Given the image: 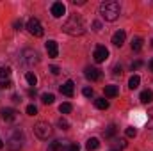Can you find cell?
Instances as JSON below:
<instances>
[{
  "mask_svg": "<svg viewBox=\"0 0 153 151\" xmlns=\"http://www.w3.org/2000/svg\"><path fill=\"white\" fill-rule=\"evenodd\" d=\"M125 133H126V137H130V139H134V137L137 135V130H135L134 126H128V128L125 130Z\"/></svg>",
  "mask_w": 153,
  "mask_h": 151,
  "instance_id": "cell-26",
  "label": "cell"
},
{
  "mask_svg": "<svg viewBox=\"0 0 153 151\" xmlns=\"http://www.w3.org/2000/svg\"><path fill=\"white\" fill-rule=\"evenodd\" d=\"M34 133H36V137H38V139L46 141V139L52 135V126H50L46 121H39L38 124L34 126Z\"/></svg>",
  "mask_w": 153,
  "mask_h": 151,
  "instance_id": "cell-4",
  "label": "cell"
},
{
  "mask_svg": "<svg viewBox=\"0 0 153 151\" xmlns=\"http://www.w3.org/2000/svg\"><path fill=\"white\" fill-rule=\"evenodd\" d=\"M2 148H4V141L0 139V150H2Z\"/></svg>",
  "mask_w": 153,
  "mask_h": 151,
  "instance_id": "cell-40",
  "label": "cell"
},
{
  "mask_svg": "<svg viewBox=\"0 0 153 151\" xmlns=\"http://www.w3.org/2000/svg\"><path fill=\"white\" fill-rule=\"evenodd\" d=\"M64 13H66V5L62 2H53L52 4V16L53 18H61Z\"/></svg>",
  "mask_w": 153,
  "mask_h": 151,
  "instance_id": "cell-7",
  "label": "cell"
},
{
  "mask_svg": "<svg viewBox=\"0 0 153 151\" xmlns=\"http://www.w3.org/2000/svg\"><path fill=\"white\" fill-rule=\"evenodd\" d=\"M39 59H38V53L36 52H32V50H25L23 52V62L27 64V66H32V64H36Z\"/></svg>",
  "mask_w": 153,
  "mask_h": 151,
  "instance_id": "cell-9",
  "label": "cell"
},
{
  "mask_svg": "<svg viewBox=\"0 0 153 151\" xmlns=\"http://www.w3.org/2000/svg\"><path fill=\"white\" fill-rule=\"evenodd\" d=\"M141 48H143V39L141 38H134L132 39V50H134V52H139Z\"/></svg>",
  "mask_w": 153,
  "mask_h": 151,
  "instance_id": "cell-20",
  "label": "cell"
},
{
  "mask_svg": "<svg viewBox=\"0 0 153 151\" xmlns=\"http://www.w3.org/2000/svg\"><path fill=\"white\" fill-rule=\"evenodd\" d=\"M82 93H84V96H85V98H91V96H93V94H94V91H93V89H91V87H85V89H84V91H82Z\"/></svg>",
  "mask_w": 153,
  "mask_h": 151,
  "instance_id": "cell-30",
  "label": "cell"
},
{
  "mask_svg": "<svg viewBox=\"0 0 153 151\" xmlns=\"http://www.w3.org/2000/svg\"><path fill=\"white\" fill-rule=\"evenodd\" d=\"M25 78H27L29 85H32V87H34V85L38 84V76L34 75V73H27V75H25Z\"/></svg>",
  "mask_w": 153,
  "mask_h": 151,
  "instance_id": "cell-22",
  "label": "cell"
},
{
  "mask_svg": "<svg viewBox=\"0 0 153 151\" xmlns=\"http://www.w3.org/2000/svg\"><path fill=\"white\" fill-rule=\"evenodd\" d=\"M93 27H94V30H96V32H100V29H102V23H100V21H94V23H93Z\"/></svg>",
  "mask_w": 153,
  "mask_h": 151,
  "instance_id": "cell-34",
  "label": "cell"
},
{
  "mask_svg": "<svg viewBox=\"0 0 153 151\" xmlns=\"http://www.w3.org/2000/svg\"><path fill=\"white\" fill-rule=\"evenodd\" d=\"M27 30H29L32 36H36V38H41V36L45 34L43 25H41V21H39L38 18H30V20L27 21Z\"/></svg>",
  "mask_w": 153,
  "mask_h": 151,
  "instance_id": "cell-5",
  "label": "cell"
},
{
  "mask_svg": "<svg viewBox=\"0 0 153 151\" xmlns=\"http://www.w3.org/2000/svg\"><path fill=\"white\" fill-rule=\"evenodd\" d=\"M85 148L89 151H94V150H98L100 148V141L96 139V137H91L89 141H87V144H85Z\"/></svg>",
  "mask_w": 153,
  "mask_h": 151,
  "instance_id": "cell-16",
  "label": "cell"
},
{
  "mask_svg": "<svg viewBox=\"0 0 153 151\" xmlns=\"http://www.w3.org/2000/svg\"><path fill=\"white\" fill-rule=\"evenodd\" d=\"M93 57H94V61H96V62H105V61L109 59V50H107L105 46H96V48H94Z\"/></svg>",
  "mask_w": 153,
  "mask_h": 151,
  "instance_id": "cell-6",
  "label": "cell"
},
{
  "mask_svg": "<svg viewBox=\"0 0 153 151\" xmlns=\"http://www.w3.org/2000/svg\"><path fill=\"white\" fill-rule=\"evenodd\" d=\"M94 105H96V109H100V110H107V109H109V100L98 98V100H94Z\"/></svg>",
  "mask_w": 153,
  "mask_h": 151,
  "instance_id": "cell-17",
  "label": "cell"
},
{
  "mask_svg": "<svg viewBox=\"0 0 153 151\" xmlns=\"http://www.w3.org/2000/svg\"><path fill=\"white\" fill-rule=\"evenodd\" d=\"M14 29L20 30V29H22V21H14Z\"/></svg>",
  "mask_w": 153,
  "mask_h": 151,
  "instance_id": "cell-37",
  "label": "cell"
},
{
  "mask_svg": "<svg viewBox=\"0 0 153 151\" xmlns=\"http://www.w3.org/2000/svg\"><path fill=\"white\" fill-rule=\"evenodd\" d=\"M23 132L22 130H14L13 133H11V137L7 139V142H5V146H7V150L9 151H20L22 150V146H23Z\"/></svg>",
  "mask_w": 153,
  "mask_h": 151,
  "instance_id": "cell-3",
  "label": "cell"
},
{
  "mask_svg": "<svg viewBox=\"0 0 153 151\" xmlns=\"http://www.w3.org/2000/svg\"><path fill=\"white\" fill-rule=\"evenodd\" d=\"M11 76V68L9 66H2L0 68V80H9Z\"/></svg>",
  "mask_w": 153,
  "mask_h": 151,
  "instance_id": "cell-18",
  "label": "cell"
},
{
  "mask_svg": "<svg viewBox=\"0 0 153 151\" xmlns=\"http://www.w3.org/2000/svg\"><path fill=\"white\" fill-rule=\"evenodd\" d=\"M62 148H64V144H62L61 141H55V142L50 144V151H61Z\"/></svg>",
  "mask_w": 153,
  "mask_h": 151,
  "instance_id": "cell-25",
  "label": "cell"
},
{
  "mask_svg": "<svg viewBox=\"0 0 153 151\" xmlns=\"http://www.w3.org/2000/svg\"><path fill=\"white\" fill-rule=\"evenodd\" d=\"M0 87H2V89H9V87H13V82H11V80H2V82H0Z\"/></svg>",
  "mask_w": 153,
  "mask_h": 151,
  "instance_id": "cell-28",
  "label": "cell"
},
{
  "mask_svg": "<svg viewBox=\"0 0 153 151\" xmlns=\"http://www.w3.org/2000/svg\"><path fill=\"white\" fill-rule=\"evenodd\" d=\"M141 66H143V61H135V62H132V71H134V70H139Z\"/></svg>",
  "mask_w": 153,
  "mask_h": 151,
  "instance_id": "cell-32",
  "label": "cell"
},
{
  "mask_svg": "<svg viewBox=\"0 0 153 151\" xmlns=\"http://www.w3.org/2000/svg\"><path fill=\"white\" fill-rule=\"evenodd\" d=\"M61 93H62L64 96L71 98V96L75 94V84H73V80H68V82H64V84L61 85Z\"/></svg>",
  "mask_w": 153,
  "mask_h": 151,
  "instance_id": "cell-8",
  "label": "cell"
},
{
  "mask_svg": "<svg viewBox=\"0 0 153 151\" xmlns=\"http://www.w3.org/2000/svg\"><path fill=\"white\" fill-rule=\"evenodd\" d=\"M53 100H55V96H53V94H50V93H46V94H43V96H41V101H43L45 105H52V103H53Z\"/></svg>",
  "mask_w": 153,
  "mask_h": 151,
  "instance_id": "cell-21",
  "label": "cell"
},
{
  "mask_svg": "<svg viewBox=\"0 0 153 151\" xmlns=\"http://www.w3.org/2000/svg\"><path fill=\"white\" fill-rule=\"evenodd\" d=\"M73 4H78V5H82V4H85V0H73Z\"/></svg>",
  "mask_w": 153,
  "mask_h": 151,
  "instance_id": "cell-38",
  "label": "cell"
},
{
  "mask_svg": "<svg viewBox=\"0 0 153 151\" xmlns=\"http://www.w3.org/2000/svg\"><path fill=\"white\" fill-rule=\"evenodd\" d=\"M139 82H141V78H139V76L132 75V76H130V80H128V87H130V89H137V87H139Z\"/></svg>",
  "mask_w": 153,
  "mask_h": 151,
  "instance_id": "cell-19",
  "label": "cell"
},
{
  "mask_svg": "<svg viewBox=\"0 0 153 151\" xmlns=\"http://www.w3.org/2000/svg\"><path fill=\"white\" fill-rule=\"evenodd\" d=\"M0 115H2V119L7 121V123H13V121L16 119V112H14L13 109H2Z\"/></svg>",
  "mask_w": 153,
  "mask_h": 151,
  "instance_id": "cell-13",
  "label": "cell"
},
{
  "mask_svg": "<svg viewBox=\"0 0 153 151\" xmlns=\"http://www.w3.org/2000/svg\"><path fill=\"white\" fill-rule=\"evenodd\" d=\"M150 114H152V119H153V110H152V112H150Z\"/></svg>",
  "mask_w": 153,
  "mask_h": 151,
  "instance_id": "cell-41",
  "label": "cell"
},
{
  "mask_svg": "<svg viewBox=\"0 0 153 151\" xmlns=\"http://www.w3.org/2000/svg\"><path fill=\"white\" fill-rule=\"evenodd\" d=\"M62 30L66 34H70V36H82L85 32V25H84V21H82L80 16L73 14V16H70L66 20V23L62 25Z\"/></svg>",
  "mask_w": 153,
  "mask_h": 151,
  "instance_id": "cell-1",
  "label": "cell"
},
{
  "mask_svg": "<svg viewBox=\"0 0 153 151\" xmlns=\"http://www.w3.org/2000/svg\"><path fill=\"white\" fill-rule=\"evenodd\" d=\"M50 71H52L53 75H59V68H57V66H52V68H50Z\"/></svg>",
  "mask_w": 153,
  "mask_h": 151,
  "instance_id": "cell-36",
  "label": "cell"
},
{
  "mask_svg": "<svg viewBox=\"0 0 153 151\" xmlns=\"http://www.w3.org/2000/svg\"><path fill=\"white\" fill-rule=\"evenodd\" d=\"M71 109H73V107H71V103H62V105L59 107V112H61V114H70V112H71Z\"/></svg>",
  "mask_w": 153,
  "mask_h": 151,
  "instance_id": "cell-24",
  "label": "cell"
},
{
  "mask_svg": "<svg viewBox=\"0 0 153 151\" xmlns=\"http://www.w3.org/2000/svg\"><path fill=\"white\" fill-rule=\"evenodd\" d=\"M150 70H152V71H153V59H152V61H150Z\"/></svg>",
  "mask_w": 153,
  "mask_h": 151,
  "instance_id": "cell-39",
  "label": "cell"
},
{
  "mask_svg": "<svg viewBox=\"0 0 153 151\" xmlns=\"http://www.w3.org/2000/svg\"><path fill=\"white\" fill-rule=\"evenodd\" d=\"M57 124H59V126H61L62 130H68V128H70V123H68L66 119H62V117L59 119V123H57Z\"/></svg>",
  "mask_w": 153,
  "mask_h": 151,
  "instance_id": "cell-27",
  "label": "cell"
},
{
  "mask_svg": "<svg viewBox=\"0 0 153 151\" xmlns=\"http://www.w3.org/2000/svg\"><path fill=\"white\" fill-rule=\"evenodd\" d=\"M139 100H141L143 103H152V101H153V91H150V89H144V91L141 93Z\"/></svg>",
  "mask_w": 153,
  "mask_h": 151,
  "instance_id": "cell-14",
  "label": "cell"
},
{
  "mask_svg": "<svg viewBox=\"0 0 153 151\" xmlns=\"http://www.w3.org/2000/svg\"><path fill=\"white\" fill-rule=\"evenodd\" d=\"M111 151H119V150H111Z\"/></svg>",
  "mask_w": 153,
  "mask_h": 151,
  "instance_id": "cell-42",
  "label": "cell"
},
{
  "mask_svg": "<svg viewBox=\"0 0 153 151\" xmlns=\"http://www.w3.org/2000/svg\"><path fill=\"white\" fill-rule=\"evenodd\" d=\"M121 73H123L121 66H116V68H114V75H121Z\"/></svg>",
  "mask_w": 153,
  "mask_h": 151,
  "instance_id": "cell-35",
  "label": "cell"
},
{
  "mask_svg": "<svg viewBox=\"0 0 153 151\" xmlns=\"http://www.w3.org/2000/svg\"><path fill=\"white\" fill-rule=\"evenodd\" d=\"M114 135H116V124L107 126V130H105V137H107V139H112Z\"/></svg>",
  "mask_w": 153,
  "mask_h": 151,
  "instance_id": "cell-23",
  "label": "cell"
},
{
  "mask_svg": "<svg viewBox=\"0 0 153 151\" xmlns=\"http://www.w3.org/2000/svg\"><path fill=\"white\" fill-rule=\"evenodd\" d=\"M85 78L87 80H91V82H96V80H100L102 78V71L98 70V68H85Z\"/></svg>",
  "mask_w": 153,
  "mask_h": 151,
  "instance_id": "cell-10",
  "label": "cell"
},
{
  "mask_svg": "<svg viewBox=\"0 0 153 151\" xmlns=\"http://www.w3.org/2000/svg\"><path fill=\"white\" fill-rule=\"evenodd\" d=\"M46 52H48V57H52V59L57 57V55H59V46H57V43L50 39V41L46 43Z\"/></svg>",
  "mask_w": 153,
  "mask_h": 151,
  "instance_id": "cell-12",
  "label": "cell"
},
{
  "mask_svg": "<svg viewBox=\"0 0 153 151\" xmlns=\"http://www.w3.org/2000/svg\"><path fill=\"white\" fill-rule=\"evenodd\" d=\"M125 39H126L125 30H117V32H114V36H112V44L121 48V46H123V43H125Z\"/></svg>",
  "mask_w": 153,
  "mask_h": 151,
  "instance_id": "cell-11",
  "label": "cell"
},
{
  "mask_svg": "<svg viewBox=\"0 0 153 151\" xmlns=\"http://www.w3.org/2000/svg\"><path fill=\"white\" fill-rule=\"evenodd\" d=\"M117 94H119L117 85H105V96L107 98H116Z\"/></svg>",
  "mask_w": 153,
  "mask_h": 151,
  "instance_id": "cell-15",
  "label": "cell"
},
{
  "mask_svg": "<svg viewBox=\"0 0 153 151\" xmlns=\"http://www.w3.org/2000/svg\"><path fill=\"white\" fill-rule=\"evenodd\" d=\"M116 142H117V150L126 148V141H125V139H119V141H116Z\"/></svg>",
  "mask_w": 153,
  "mask_h": 151,
  "instance_id": "cell-31",
  "label": "cell"
},
{
  "mask_svg": "<svg viewBox=\"0 0 153 151\" xmlns=\"http://www.w3.org/2000/svg\"><path fill=\"white\" fill-rule=\"evenodd\" d=\"M27 114H29V115H36V114H38L36 105H29V107H27Z\"/></svg>",
  "mask_w": 153,
  "mask_h": 151,
  "instance_id": "cell-29",
  "label": "cell"
},
{
  "mask_svg": "<svg viewBox=\"0 0 153 151\" xmlns=\"http://www.w3.org/2000/svg\"><path fill=\"white\" fill-rule=\"evenodd\" d=\"M119 11H121V9H119V4L114 2V0L103 2V4L100 5V14H102V18L107 20V21H114V20H117Z\"/></svg>",
  "mask_w": 153,
  "mask_h": 151,
  "instance_id": "cell-2",
  "label": "cell"
},
{
  "mask_svg": "<svg viewBox=\"0 0 153 151\" xmlns=\"http://www.w3.org/2000/svg\"><path fill=\"white\" fill-rule=\"evenodd\" d=\"M68 151H80V146H78V144H70Z\"/></svg>",
  "mask_w": 153,
  "mask_h": 151,
  "instance_id": "cell-33",
  "label": "cell"
}]
</instances>
